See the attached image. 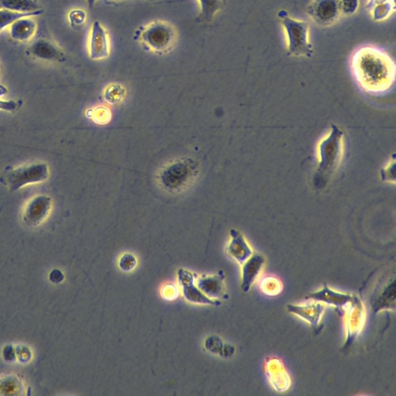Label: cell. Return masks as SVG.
Returning a JSON list of instances; mask_svg holds the SVG:
<instances>
[{
  "label": "cell",
  "mask_w": 396,
  "mask_h": 396,
  "mask_svg": "<svg viewBox=\"0 0 396 396\" xmlns=\"http://www.w3.org/2000/svg\"><path fill=\"white\" fill-rule=\"evenodd\" d=\"M350 68L354 81L367 95H384L395 86V61L380 47L370 45L358 47L351 55Z\"/></svg>",
  "instance_id": "obj_1"
},
{
  "label": "cell",
  "mask_w": 396,
  "mask_h": 396,
  "mask_svg": "<svg viewBox=\"0 0 396 396\" xmlns=\"http://www.w3.org/2000/svg\"><path fill=\"white\" fill-rule=\"evenodd\" d=\"M317 150L319 165L314 182L317 189H321L328 184L342 162L344 152L342 129L332 125L330 133L319 142Z\"/></svg>",
  "instance_id": "obj_2"
},
{
  "label": "cell",
  "mask_w": 396,
  "mask_h": 396,
  "mask_svg": "<svg viewBox=\"0 0 396 396\" xmlns=\"http://www.w3.org/2000/svg\"><path fill=\"white\" fill-rule=\"evenodd\" d=\"M199 165L191 158L176 159L166 164L157 175V182L165 191L172 194L183 193L196 182Z\"/></svg>",
  "instance_id": "obj_3"
},
{
  "label": "cell",
  "mask_w": 396,
  "mask_h": 396,
  "mask_svg": "<svg viewBox=\"0 0 396 396\" xmlns=\"http://www.w3.org/2000/svg\"><path fill=\"white\" fill-rule=\"evenodd\" d=\"M279 18L286 37L288 56L311 58L314 47L310 42L309 23L291 17L284 10L280 12Z\"/></svg>",
  "instance_id": "obj_4"
},
{
  "label": "cell",
  "mask_w": 396,
  "mask_h": 396,
  "mask_svg": "<svg viewBox=\"0 0 396 396\" xmlns=\"http://www.w3.org/2000/svg\"><path fill=\"white\" fill-rule=\"evenodd\" d=\"M50 166L44 162L24 164L6 171L0 182L11 192L31 184H40L50 178Z\"/></svg>",
  "instance_id": "obj_5"
},
{
  "label": "cell",
  "mask_w": 396,
  "mask_h": 396,
  "mask_svg": "<svg viewBox=\"0 0 396 396\" xmlns=\"http://www.w3.org/2000/svg\"><path fill=\"white\" fill-rule=\"evenodd\" d=\"M177 33L174 27L165 22H156L145 27L141 39L152 52L165 53L176 43Z\"/></svg>",
  "instance_id": "obj_6"
},
{
  "label": "cell",
  "mask_w": 396,
  "mask_h": 396,
  "mask_svg": "<svg viewBox=\"0 0 396 396\" xmlns=\"http://www.w3.org/2000/svg\"><path fill=\"white\" fill-rule=\"evenodd\" d=\"M307 13L312 22L323 27L335 25L344 18L342 0H312Z\"/></svg>",
  "instance_id": "obj_7"
},
{
  "label": "cell",
  "mask_w": 396,
  "mask_h": 396,
  "mask_svg": "<svg viewBox=\"0 0 396 396\" xmlns=\"http://www.w3.org/2000/svg\"><path fill=\"white\" fill-rule=\"evenodd\" d=\"M52 207L53 201L50 196L39 194L33 197L24 207L23 223L31 228L39 227L50 217Z\"/></svg>",
  "instance_id": "obj_8"
},
{
  "label": "cell",
  "mask_w": 396,
  "mask_h": 396,
  "mask_svg": "<svg viewBox=\"0 0 396 396\" xmlns=\"http://www.w3.org/2000/svg\"><path fill=\"white\" fill-rule=\"evenodd\" d=\"M178 282L183 290V295L185 300L193 304L216 306L219 307L221 302L218 300H212L207 297L196 285V275L185 269H179L177 273Z\"/></svg>",
  "instance_id": "obj_9"
},
{
  "label": "cell",
  "mask_w": 396,
  "mask_h": 396,
  "mask_svg": "<svg viewBox=\"0 0 396 396\" xmlns=\"http://www.w3.org/2000/svg\"><path fill=\"white\" fill-rule=\"evenodd\" d=\"M110 53L109 34L99 22H94L90 31L89 42V58L94 61L107 58Z\"/></svg>",
  "instance_id": "obj_10"
},
{
  "label": "cell",
  "mask_w": 396,
  "mask_h": 396,
  "mask_svg": "<svg viewBox=\"0 0 396 396\" xmlns=\"http://www.w3.org/2000/svg\"><path fill=\"white\" fill-rule=\"evenodd\" d=\"M344 312L346 314L347 338L346 344H350L364 328L365 311L363 302L356 296L353 301L347 306Z\"/></svg>",
  "instance_id": "obj_11"
},
{
  "label": "cell",
  "mask_w": 396,
  "mask_h": 396,
  "mask_svg": "<svg viewBox=\"0 0 396 396\" xmlns=\"http://www.w3.org/2000/svg\"><path fill=\"white\" fill-rule=\"evenodd\" d=\"M354 296H356L340 293V292L333 290L328 285L324 284L321 290L308 294L305 299L332 306L337 310L344 312L347 306L353 301Z\"/></svg>",
  "instance_id": "obj_12"
},
{
  "label": "cell",
  "mask_w": 396,
  "mask_h": 396,
  "mask_svg": "<svg viewBox=\"0 0 396 396\" xmlns=\"http://www.w3.org/2000/svg\"><path fill=\"white\" fill-rule=\"evenodd\" d=\"M265 263V257L260 254H253L241 266V290L244 293L247 294L251 290L254 283L259 279Z\"/></svg>",
  "instance_id": "obj_13"
},
{
  "label": "cell",
  "mask_w": 396,
  "mask_h": 396,
  "mask_svg": "<svg viewBox=\"0 0 396 396\" xmlns=\"http://www.w3.org/2000/svg\"><path fill=\"white\" fill-rule=\"evenodd\" d=\"M266 371L271 385L277 392H286L291 386V379L281 360L271 358L266 360Z\"/></svg>",
  "instance_id": "obj_14"
},
{
  "label": "cell",
  "mask_w": 396,
  "mask_h": 396,
  "mask_svg": "<svg viewBox=\"0 0 396 396\" xmlns=\"http://www.w3.org/2000/svg\"><path fill=\"white\" fill-rule=\"evenodd\" d=\"M325 305L316 302L307 305L289 304L287 310L291 314L301 318L315 330L319 328L325 311Z\"/></svg>",
  "instance_id": "obj_15"
},
{
  "label": "cell",
  "mask_w": 396,
  "mask_h": 396,
  "mask_svg": "<svg viewBox=\"0 0 396 396\" xmlns=\"http://www.w3.org/2000/svg\"><path fill=\"white\" fill-rule=\"evenodd\" d=\"M230 236L231 240L227 247V252L239 265L242 266L250 257L253 255V249L241 232L231 229Z\"/></svg>",
  "instance_id": "obj_16"
},
{
  "label": "cell",
  "mask_w": 396,
  "mask_h": 396,
  "mask_svg": "<svg viewBox=\"0 0 396 396\" xmlns=\"http://www.w3.org/2000/svg\"><path fill=\"white\" fill-rule=\"evenodd\" d=\"M29 50L33 58L40 60L52 62L64 61L63 52L56 45L47 39L40 38L34 40Z\"/></svg>",
  "instance_id": "obj_17"
},
{
  "label": "cell",
  "mask_w": 396,
  "mask_h": 396,
  "mask_svg": "<svg viewBox=\"0 0 396 396\" xmlns=\"http://www.w3.org/2000/svg\"><path fill=\"white\" fill-rule=\"evenodd\" d=\"M225 274L223 271L215 276H200L197 280V286L212 300H218L225 296Z\"/></svg>",
  "instance_id": "obj_18"
},
{
  "label": "cell",
  "mask_w": 396,
  "mask_h": 396,
  "mask_svg": "<svg viewBox=\"0 0 396 396\" xmlns=\"http://www.w3.org/2000/svg\"><path fill=\"white\" fill-rule=\"evenodd\" d=\"M366 10L374 22H384L396 10V0H367Z\"/></svg>",
  "instance_id": "obj_19"
},
{
  "label": "cell",
  "mask_w": 396,
  "mask_h": 396,
  "mask_svg": "<svg viewBox=\"0 0 396 396\" xmlns=\"http://www.w3.org/2000/svg\"><path fill=\"white\" fill-rule=\"evenodd\" d=\"M27 391L25 381L17 374L0 375V395H25Z\"/></svg>",
  "instance_id": "obj_20"
},
{
  "label": "cell",
  "mask_w": 396,
  "mask_h": 396,
  "mask_svg": "<svg viewBox=\"0 0 396 396\" xmlns=\"http://www.w3.org/2000/svg\"><path fill=\"white\" fill-rule=\"evenodd\" d=\"M37 27V23L33 17L20 19L10 26V37L13 40L24 42L33 37Z\"/></svg>",
  "instance_id": "obj_21"
},
{
  "label": "cell",
  "mask_w": 396,
  "mask_h": 396,
  "mask_svg": "<svg viewBox=\"0 0 396 396\" xmlns=\"http://www.w3.org/2000/svg\"><path fill=\"white\" fill-rule=\"evenodd\" d=\"M0 8L19 13H34L43 10L37 0H0Z\"/></svg>",
  "instance_id": "obj_22"
},
{
  "label": "cell",
  "mask_w": 396,
  "mask_h": 396,
  "mask_svg": "<svg viewBox=\"0 0 396 396\" xmlns=\"http://www.w3.org/2000/svg\"><path fill=\"white\" fill-rule=\"evenodd\" d=\"M205 347L208 351L223 358L231 357L236 350L234 346L224 344L223 340L217 335L208 338L205 342Z\"/></svg>",
  "instance_id": "obj_23"
},
{
  "label": "cell",
  "mask_w": 396,
  "mask_h": 396,
  "mask_svg": "<svg viewBox=\"0 0 396 396\" xmlns=\"http://www.w3.org/2000/svg\"><path fill=\"white\" fill-rule=\"evenodd\" d=\"M198 3L200 18L206 22H211L224 6V0H198Z\"/></svg>",
  "instance_id": "obj_24"
},
{
  "label": "cell",
  "mask_w": 396,
  "mask_h": 396,
  "mask_svg": "<svg viewBox=\"0 0 396 396\" xmlns=\"http://www.w3.org/2000/svg\"><path fill=\"white\" fill-rule=\"evenodd\" d=\"M44 10H40L34 13H19L8 10H0V31H2L17 22V20L29 17H37L43 15Z\"/></svg>",
  "instance_id": "obj_25"
},
{
  "label": "cell",
  "mask_w": 396,
  "mask_h": 396,
  "mask_svg": "<svg viewBox=\"0 0 396 396\" xmlns=\"http://www.w3.org/2000/svg\"><path fill=\"white\" fill-rule=\"evenodd\" d=\"M103 99L110 105L121 103L126 98L127 91L125 88L117 83H113L104 89Z\"/></svg>",
  "instance_id": "obj_26"
},
{
  "label": "cell",
  "mask_w": 396,
  "mask_h": 396,
  "mask_svg": "<svg viewBox=\"0 0 396 396\" xmlns=\"http://www.w3.org/2000/svg\"><path fill=\"white\" fill-rule=\"evenodd\" d=\"M86 116L96 124H108L112 120V113L111 110L105 106H96L89 108L86 113Z\"/></svg>",
  "instance_id": "obj_27"
},
{
  "label": "cell",
  "mask_w": 396,
  "mask_h": 396,
  "mask_svg": "<svg viewBox=\"0 0 396 396\" xmlns=\"http://www.w3.org/2000/svg\"><path fill=\"white\" fill-rule=\"evenodd\" d=\"M259 287L262 293L269 296H277L282 293L283 290L281 280L272 276L262 278Z\"/></svg>",
  "instance_id": "obj_28"
},
{
  "label": "cell",
  "mask_w": 396,
  "mask_h": 396,
  "mask_svg": "<svg viewBox=\"0 0 396 396\" xmlns=\"http://www.w3.org/2000/svg\"><path fill=\"white\" fill-rule=\"evenodd\" d=\"M16 360L20 364H27L33 358V353L31 347L24 344L15 346Z\"/></svg>",
  "instance_id": "obj_29"
},
{
  "label": "cell",
  "mask_w": 396,
  "mask_h": 396,
  "mask_svg": "<svg viewBox=\"0 0 396 396\" xmlns=\"http://www.w3.org/2000/svg\"><path fill=\"white\" fill-rule=\"evenodd\" d=\"M389 161L381 171V178L382 182L388 183H395V157Z\"/></svg>",
  "instance_id": "obj_30"
},
{
  "label": "cell",
  "mask_w": 396,
  "mask_h": 396,
  "mask_svg": "<svg viewBox=\"0 0 396 396\" xmlns=\"http://www.w3.org/2000/svg\"><path fill=\"white\" fill-rule=\"evenodd\" d=\"M118 266L123 272L129 273L137 267V260L133 254L126 253L121 256Z\"/></svg>",
  "instance_id": "obj_31"
},
{
  "label": "cell",
  "mask_w": 396,
  "mask_h": 396,
  "mask_svg": "<svg viewBox=\"0 0 396 396\" xmlns=\"http://www.w3.org/2000/svg\"><path fill=\"white\" fill-rule=\"evenodd\" d=\"M87 19V15L86 11L82 10H74L69 13L68 20L69 23L73 27H80L85 24Z\"/></svg>",
  "instance_id": "obj_32"
},
{
  "label": "cell",
  "mask_w": 396,
  "mask_h": 396,
  "mask_svg": "<svg viewBox=\"0 0 396 396\" xmlns=\"http://www.w3.org/2000/svg\"><path fill=\"white\" fill-rule=\"evenodd\" d=\"M344 17H351L358 12L359 9V0H342Z\"/></svg>",
  "instance_id": "obj_33"
},
{
  "label": "cell",
  "mask_w": 396,
  "mask_h": 396,
  "mask_svg": "<svg viewBox=\"0 0 396 396\" xmlns=\"http://www.w3.org/2000/svg\"><path fill=\"white\" fill-rule=\"evenodd\" d=\"M162 294L163 297L166 299V300H175L178 296V289L176 287L174 286L173 284H169L168 286L164 287Z\"/></svg>",
  "instance_id": "obj_34"
},
{
  "label": "cell",
  "mask_w": 396,
  "mask_h": 396,
  "mask_svg": "<svg viewBox=\"0 0 396 396\" xmlns=\"http://www.w3.org/2000/svg\"><path fill=\"white\" fill-rule=\"evenodd\" d=\"M3 357L6 361H9V363H15L16 354L15 349L13 345L5 346L3 350Z\"/></svg>",
  "instance_id": "obj_35"
},
{
  "label": "cell",
  "mask_w": 396,
  "mask_h": 396,
  "mask_svg": "<svg viewBox=\"0 0 396 396\" xmlns=\"http://www.w3.org/2000/svg\"><path fill=\"white\" fill-rule=\"evenodd\" d=\"M19 107L20 106L17 102L0 100V110L8 111V112H15Z\"/></svg>",
  "instance_id": "obj_36"
},
{
  "label": "cell",
  "mask_w": 396,
  "mask_h": 396,
  "mask_svg": "<svg viewBox=\"0 0 396 396\" xmlns=\"http://www.w3.org/2000/svg\"><path fill=\"white\" fill-rule=\"evenodd\" d=\"M50 280L55 284H59L64 281L65 275L59 269H54L50 275Z\"/></svg>",
  "instance_id": "obj_37"
},
{
  "label": "cell",
  "mask_w": 396,
  "mask_h": 396,
  "mask_svg": "<svg viewBox=\"0 0 396 396\" xmlns=\"http://www.w3.org/2000/svg\"><path fill=\"white\" fill-rule=\"evenodd\" d=\"M97 0H86V3L89 8H93L94 5L96 4Z\"/></svg>",
  "instance_id": "obj_38"
},
{
  "label": "cell",
  "mask_w": 396,
  "mask_h": 396,
  "mask_svg": "<svg viewBox=\"0 0 396 396\" xmlns=\"http://www.w3.org/2000/svg\"><path fill=\"white\" fill-rule=\"evenodd\" d=\"M110 1H113L115 3H120V2H123L125 1V0H110Z\"/></svg>",
  "instance_id": "obj_39"
}]
</instances>
